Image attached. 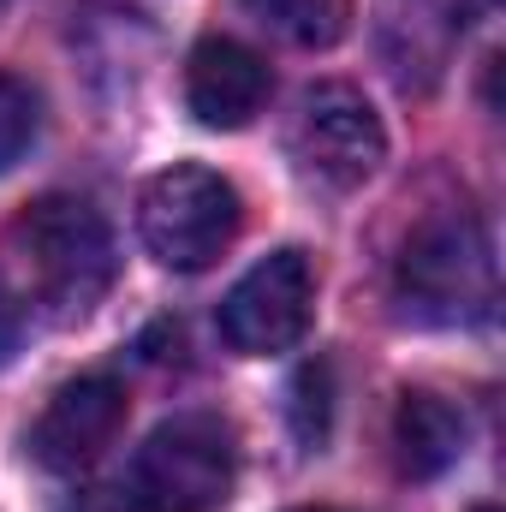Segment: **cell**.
Instances as JSON below:
<instances>
[{"label":"cell","mask_w":506,"mask_h":512,"mask_svg":"<svg viewBox=\"0 0 506 512\" xmlns=\"http://www.w3.org/2000/svg\"><path fill=\"white\" fill-rule=\"evenodd\" d=\"M6 256L18 262L30 298L54 322H84L120 274V251H114L108 221L84 197H66V191L18 209V221L6 227Z\"/></svg>","instance_id":"cell-1"},{"label":"cell","mask_w":506,"mask_h":512,"mask_svg":"<svg viewBox=\"0 0 506 512\" xmlns=\"http://www.w3.org/2000/svg\"><path fill=\"white\" fill-rule=\"evenodd\" d=\"M239 447L233 429L209 411L167 417L131 453L120 477V512H215L233 495Z\"/></svg>","instance_id":"cell-2"},{"label":"cell","mask_w":506,"mask_h":512,"mask_svg":"<svg viewBox=\"0 0 506 512\" xmlns=\"http://www.w3.org/2000/svg\"><path fill=\"white\" fill-rule=\"evenodd\" d=\"M239 227H245L239 185L197 161L155 173L137 197V233H143L149 256L173 274H203L209 262H221L233 251Z\"/></svg>","instance_id":"cell-3"},{"label":"cell","mask_w":506,"mask_h":512,"mask_svg":"<svg viewBox=\"0 0 506 512\" xmlns=\"http://www.w3.org/2000/svg\"><path fill=\"white\" fill-rule=\"evenodd\" d=\"M399 304L417 322H471L495 298V256L477 221H429L405 239L399 256Z\"/></svg>","instance_id":"cell-4"},{"label":"cell","mask_w":506,"mask_h":512,"mask_svg":"<svg viewBox=\"0 0 506 512\" xmlns=\"http://www.w3.org/2000/svg\"><path fill=\"white\" fill-rule=\"evenodd\" d=\"M292 161L304 179L328 185V191H358L370 185L387 161V126H381L376 102L352 84H316L304 90L298 114H292Z\"/></svg>","instance_id":"cell-5"},{"label":"cell","mask_w":506,"mask_h":512,"mask_svg":"<svg viewBox=\"0 0 506 512\" xmlns=\"http://www.w3.org/2000/svg\"><path fill=\"white\" fill-rule=\"evenodd\" d=\"M310 316H316V268L298 245H286L233 280L215 322L239 358H274L310 334Z\"/></svg>","instance_id":"cell-6"},{"label":"cell","mask_w":506,"mask_h":512,"mask_svg":"<svg viewBox=\"0 0 506 512\" xmlns=\"http://www.w3.org/2000/svg\"><path fill=\"white\" fill-rule=\"evenodd\" d=\"M120 429H126V387L114 376H78L54 387V399L30 423V459L42 471H84L120 441Z\"/></svg>","instance_id":"cell-7"},{"label":"cell","mask_w":506,"mask_h":512,"mask_svg":"<svg viewBox=\"0 0 506 512\" xmlns=\"http://www.w3.org/2000/svg\"><path fill=\"white\" fill-rule=\"evenodd\" d=\"M268 60L239 36H203L185 60V108L209 131H245L268 108Z\"/></svg>","instance_id":"cell-8"},{"label":"cell","mask_w":506,"mask_h":512,"mask_svg":"<svg viewBox=\"0 0 506 512\" xmlns=\"http://www.w3.org/2000/svg\"><path fill=\"white\" fill-rule=\"evenodd\" d=\"M465 441H471V423L453 399L429 393V387H411L399 393V411H393V459L405 477L429 483L441 471H453L465 459Z\"/></svg>","instance_id":"cell-9"},{"label":"cell","mask_w":506,"mask_h":512,"mask_svg":"<svg viewBox=\"0 0 506 512\" xmlns=\"http://www.w3.org/2000/svg\"><path fill=\"white\" fill-rule=\"evenodd\" d=\"M292 48H334L352 30V0H245Z\"/></svg>","instance_id":"cell-10"},{"label":"cell","mask_w":506,"mask_h":512,"mask_svg":"<svg viewBox=\"0 0 506 512\" xmlns=\"http://www.w3.org/2000/svg\"><path fill=\"white\" fill-rule=\"evenodd\" d=\"M36 126H42V102H36V90H30L24 78L0 72V173L36 143Z\"/></svg>","instance_id":"cell-11"},{"label":"cell","mask_w":506,"mask_h":512,"mask_svg":"<svg viewBox=\"0 0 506 512\" xmlns=\"http://www.w3.org/2000/svg\"><path fill=\"white\" fill-rule=\"evenodd\" d=\"M328 417H334V376L328 364H304L298 382H292V429L304 447H316L328 435Z\"/></svg>","instance_id":"cell-12"},{"label":"cell","mask_w":506,"mask_h":512,"mask_svg":"<svg viewBox=\"0 0 506 512\" xmlns=\"http://www.w3.org/2000/svg\"><path fill=\"white\" fill-rule=\"evenodd\" d=\"M12 352H18V304L0 292V364H6Z\"/></svg>","instance_id":"cell-13"},{"label":"cell","mask_w":506,"mask_h":512,"mask_svg":"<svg viewBox=\"0 0 506 512\" xmlns=\"http://www.w3.org/2000/svg\"><path fill=\"white\" fill-rule=\"evenodd\" d=\"M292 512H340V507H292Z\"/></svg>","instance_id":"cell-14"},{"label":"cell","mask_w":506,"mask_h":512,"mask_svg":"<svg viewBox=\"0 0 506 512\" xmlns=\"http://www.w3.org/2000/svg\"><path fill=\"white\" fill-rule=\"evenodd\" d=\"M477 512H501V507H477Z\"/></svg>","instance_id":"cell-15"}]
</instances>
